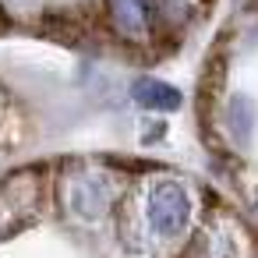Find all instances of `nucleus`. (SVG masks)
I'll list each match as a JSON object with an SVG mask.
<instances>
[{"mask_svg": "<svg viewBox=\"0 0 258 258\" xmlns=\"http://www.w3.org/2000/svg\"><path fill=\"white\" fill-rule=\"evenodd\" d=\"M187 219H191L187 191L180 184H173V180H163L152 191V198H149V223H152V230L163 233V237H173V233H180L187 226Z\"/></svg>", "mask_w": 258, "mask_h": 258, "instance_id": "f257e3e1", "label": "nucleus"}, {"mask_svg": "<svg viewBox=\"0 0 258 258\" xmlns=\"http://www.w3.org/2000/svg\"><path fill=\"white\" fill-rule=\"evenodd\" d=\"M68 205L78 219H99L110 209V184L103 177H78L68 187Z\"/></svg>", "mask_w": 258, "mask_h": 258, "instance_id": "f03ea898", "label": "nucleus"}, {"mask_svg": "<svg viewBox=\"0 0 258 258\" xmlns=\"http://www.w3.org/2000/svg\"><path fill=\"white\" fill-rule=\"evenodd\" d=\"M131 96H135V103L145 106V110H177V106H180V92H177L173 85L159 82V78H138V82L131 85Z\"/></svg>", "mask_w": 258, "mask_h": 258, "instance_id": "7ed1b4c3", "label": "nucleus"}, {"mask_svg": "<svg viewBox=\"0 0 258 258\" xmlns=\"http://www.w3.org/2000/svg\"><path fill=\"white\" fill-rule=\"evenodd\" d=\"M110 15L120 36L127 39H142L149 32V18H145V0H110Z\"/></svg>", "mask_w": 258, "mask_h": 258, "instance_id": "20e7f679", "label": "nucleus"}, {"mask_svg": "<svg viewBox=\"0 0 258 258\" xmlns=\"http://www.w3.org/2000/svg\"><path fill=\"white\" fill-rule=\"evenodd\" d=\"M145 18H149V32L177 29L187 18V0H145Z\"/></svg>", "mask_w": 258, "mask_h": 258, "instance_id": "39448f33", "label": "nucleus"}]
</instances>
